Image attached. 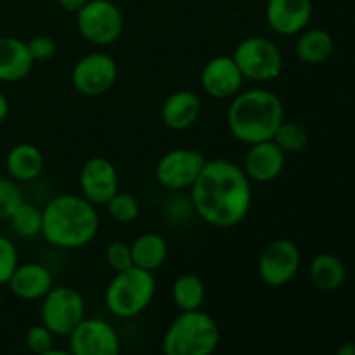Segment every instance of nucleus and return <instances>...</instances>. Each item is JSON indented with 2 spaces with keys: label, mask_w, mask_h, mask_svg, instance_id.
Listing matches in <instances>:
<instances>
[{
  "label": "nucleus",
  "mask_w": 355,
  "mask_h": 355,
  "mask_svg": "<svg viewBox=\"0 0 355 355\" xmlns=\"http://www.w3.org/2000/svg\"><path fill=\"white\" fill-rule=\"evenodd\" d=\"M252 180L227 158L207 159L191 187V203L201 220L218 229L241 224L252 208Z\"/></svg>",
  "instance_id": "obj_1"
},
{
  "label": "nucleus",
  "mask_w": 355,
  "mask_h": 355,
  "mask_svg": "<svg viewBox=\"0 0 355 355\" xmlns=\"http://www.w3.org/2000/svg\"><path fill=\"white\" fill-rule=\"evenodd\" d=\"M42 236L61 250H78L99 232L97 207L80 194H59L42 208Z\"/></svg>",
  "instance_id": "obj_2"
},
{
  "label": "nucleus",
  "mask_w": 355,
  "mask_h": 355,
  "mask_svg": "<svg viewBox=\"0 0 355 355\" xmlns=\"http://www.w3.org/2000/svg\"><path fill=\"white\" fill-rule=\"evenodd\" d=\"M283 120V101L267 89H250L236 94L227 110V125L232 137L248 146L272 139Z\"/></svg>",
  "instance_id": "obj_3"
},
{
  "label": "nucleus",
  "mask_w": 355,
  "mask_h": 355,
  "mask_svg": "<svg viewBox=\"0 0 355 355\" xmlns=\"http://www.w3.org/2000/svg\"><path fill=\"white\" fill-rule=\"evenodd\" d=\"M220 343V329L210 314L180 312L163 335L165 355H211Z\"/></svg>",
  "instance_id": "obj_4"
},
{
  "label": "nucleus",
  "mask_w": 355,
  "mask_h": 355,
  "mask_svg": "<svg viewBox=\"0 0 355 355\" xmlns=\"http://www.w3.org/2000/svg\"><path fill=\"white\" fill-rule=\"evenodd\" d=\"M156 295L155 274L132 266L114 274L104 293L106 307L114 318L134 319L151 305Z\"/></svg>",
  "instance_id": "obj_5"
},
{
  "label": "nucleus",
  "mask_w": 355,
  "mask_h": 355,
  "mask_svg": "<svg viewBox=\"0 0 355 355\" xmlns=\"http://www.w3.org/2000/svg\"><path fill=\"white\" fill-rule=\"evenodd\" d=\"M232 58L245 80L250 82H272L283 71V52L269 38H245L236 45Z\"/></svg>",
  "instance_id": "obj_6"
},
{
  "label": "nucleus",
  "mask_w": 355,
  "mask_h": 355,
  "mask_svg": "<svg viewBox=\"0 0 355 355\" xmlns=\"http://www.w3.org/2000/svg\"><path fill=\"white\" fill-rule=\"evenodd\" d=\"M40 318L54 336H69L85 319V300L75 288L52 286L42 298Z\"/></svg>",
  "instance_id": "obj_7"
},
{
  "label": "nucleus",
  "mask_w": 355,
  "mask_h": 355,
  "mask_svg": "<svg viewBox=\"0 0 355 355\" xmlns=\"http://www.w3.org/2000/svg\"><path fill=\"white\" fill-rule=\"evenodd\" d=\"M76 28L89 44L106 47L123 33V14L111 0H89L76 12Z\"/></svg>",
  "instance_id": "obj_8"
},
{
  "label": "nucleus",
  "mask_w": 355,
  "mask_h": 355,
  "mask_svg": "<svg viewBox=\"0 0 355 355\" xmlns=\"http://www.w3.org/2000/svg\"><path fill=\"white\" fill-rule=\"evenodd\" d=\"M205 163H207V158L198 149H170L156 163V180L159 182V186L168 191L191 189L200 177Z\"/></svg>",
  "instance_id": "obj_9"
},
{
  "label": "nucleus",
  "mask_w": 355,
  "mask_h": 355,
  "mask_svg": "<svg viewBox=\"0 0 355 355\" xmlns=\"http://www.w3.org/2000/svg\"><path fill=\"white\" fill-rule=\"evenodd\" d=\"M118 78V64L106 52H90L75 62L71 69L73 89L85 97L106 94Z\"/></svg>",
  "instance_id": "obj_10"
},
{
  "label": "nucleus",
  "mask_w": 355,
  "mask_h": 355,
  "mask_svg": "<svg viewBox=\"0 0 355 355\" xmlns=\"http://www.w3.org/2000/svg\"><path fill=\"white\" fill-rule=\"evenodd\" d=\"M300 263V248L291 239H274L260 253L259 276L270 288L286 286L297 277Z\"/></svg>",
  "instance_id": "obj_11"
},
{
  "label": "nucleus",
  "mask_w": 355,
  "mask_h": 355,
  "mask_svg": "<svg viewBox=\"0 0 355 355\" xmlns=\"http://www.w3.org/2000/svg\"><path fill=\"white\" fill-rule=\"evenodd\" d=\"M69 352L73 355H120V336L104 319L85 318L69 335Z\"/></svg>",
  "instance_id": "obj_12"
},
{
  "label": "nucleus",
  "mask_w": 355,
  "mask_h": 355,
  "mask_svg": "<svg viewBox=\"0 0 355 355\" xmlns=\"http://www.w3.org/2000/svg\"><path fill=\"white\" fill-rule=\"evenodd\" d=\"M78 184L82 196L94 207H106L107 201L120 191L116 166L103 156H94L83 163Z\"/></svg>",
  "instance_id": "obj_13"
},
{
  "label": "nucleus",
  "mask_w": 355,
  "mask_h": 355,
  "mask_svg": "<svg viewBox=\"0 0 355 355\" xmlns=\"http://www.w3.org/2000/svg\"><path fill=\"white\" fill-rule=\"evenodd\" d=\"M243 82L245 76L232 55H217L210 59L201 71L203 90L214 99H232L241 92Z\"/></svg>",
  "instance_id": "obj_14"
},
{
  "label": "nucleus",
  "mask_w": 355,
  "mask_h": 355,
  "mask_svg": "<svg viewBox=\"0 0 355 355\" xmlns=\"http://www.w3.org/2000/svg\"><path fill=\"white\" fill-rule=\"evenodd\" d=\"M266 19L270 30L281 37L298 35L312 19L311 0H269Z\"/></svg>",
  "instance_id": "obj_15"
},
{
  "label": "nucleus",
  "mask_w": 355,
  "mask_h": 355,
  "mask_svg": "<svg viewBox=\"0 0 355 355\" xmlns=\"http://www.w3.org/2000/svg\"><path fill=\"white\" fill-rule=\"evenodd\" d=\"M286 153L272 141H262L250 146L243 170L252 182L267 184L276 180L284 170Z\"/></svg>",
  "instance_id": "obj_16"
},
{
  "label": "nucleus",
  "mask_w": 355,
  "mask_h": 355,
  "mask_svg": "<svg viewBox=\"0 0 355 355\" xmlns=\"http://www.w3.org/2000/svg\"><path fill=\"white\" fill-rule=\"evenodd\" d=\"M12 295L21 300H42L54 286V277L49 267L38 262L19 263L7 283Z\"/></svg>",
  "instance_id": "obj_17"
},
{
  "label": "nucleus",
  "mask_w": 355,
  "mask_h": 355,
  "mask_svg": "<svg viewBox=\"0 0 355 355\" xmlns=\"http://www.w3.org/2000/svg\"><path fill=\"white\" fill-rule=\"evenodd\" d=\"M201 113V99L193 90H175L162 104V121L170 130L193 127Z\"/></svg>",
  "instance_id": "obj_18"
},
{
  "label": "nucleus",
  "mask_w": 355,
  "mask_h": 355,
  "mask_svg": "<svg viewBox=\"0 0 355 355\" xmlns=\"http://www.w3.org/2000/svg\"><path fill=\"white\" fill-rule=\"evenodd\" d=\"M33 64L26 42L16 37H0V82L14 83L26 78Z\"/></svg>",
  "instance_id": "obj_19"
},
{
  "label": "nucleus",
  "mask_w": 355,
  "mask_h": 355,
  "mask_svg": "<svg viewBox=\"0 0 355 355\" xmlns=\"http://www.w3.org/2000/svg\"><path fill=\"white\" fill-rule=\"evenodd\" d=\"M45 159L40 149L30 142L12 146L6 156V168L16 182H31L44 172Z\"/></svg>",
  "instance_id": "obj_20"
},
{
  "label": "nucleus",
  "mask_w": 355,
  "mask_h": 355,
  "mask_svg": "<svg viewBox=\"0 0 355 355\" xmlns=\"http://www.w3.org/2000/svg\"><path fill=\"white\" fill-rule=\"evenodd\" d=\"M130 250L134 267L149 270V272H155L159 267H163L168 257L166 239L158 232H142L134 239Z\"/></svg>",
  "instance_id": "obj_21"
},
{
  "label": "nucleus",
  "mask_w": 355,
  "mask_h": 355,
  "mask_svg": "<svg viewBox=\"0 0 355 355\" xmlns=\"http://www.w3.org/2000/svg\"><path fill=\"white\" fill-rule=\"evenodd\" d=\"M297 45H295V54L305 64H321L331 58L335 51V42L333 37L326 30L321 28H312L298 33Z\"/></svg>",
  "instance_id": "obj_22"
},
{
  "label": "nucleus",
  "mask_w": 355,
  "mask_h": 355,
  "mask_svg": "<svg viewBox=\"0 0 355 355\" xmlns=\"http://www.w3.org/2000/svg\"><path fill=\"white\" fill-rule=\"evenodd\" d=\"M309 276L315 288L322 291H336L343 286L347 277L345 266L333 253H319L312 259Z\"/></svg>",
  "instance_id": "obj_23"
},
{
  "label": "nucleus",
  "mask_w": 355,
  "mask_h": 355,
  "mask_svg": "<svg viewBox=\"0 0 355 355\" xmlns=\"http://www.w3.org/2000/svg\"><path fill=\"white\" fill-rule=\"evenodd\" d=\"M207 297V286L196 274H182L172 284V300L180 312L200 311Z\"/></svg>",
  "instance_id": "obj_24"
},
{
  "label": "nucleus",
  "mask_w": 355,
  "mask_h": 355,
  "mask_svg": "<svg viewBox=\"0 0 355 355\" xmlns=\"http://www.w3.org/2000/svg\"><path fill=\"white\" fill-rule=\"evenodd\" d=\"M42 220H44L42 208L28 201H23L9 218L12 231L24 239L37 238L38 234H42Z\"/></svg>",
  "instance_id": "obj_25"
},
{
  "label": "nucleus",
  "mask_w": 355,
  "mask_h": 355,
  "mask_svg": "<svg viewBox=\"0 0 355 355\" xmlns=\"http://www.w3.org/2000/svg\"><path fill=\"white\" fill-rule=\"evenodd\" d=\"M272 141L283 149L286 155H295V153H302L309 144V134L305 127H302L297 121H286L277 127L276 134H274Z\"/></svg>",
  "instance_id": "obj_26"
},
{
  "label": "nucleus",
  "mask_w": 355,
  "mask_h": 355,
  "mask_svg": "<svg viewBox=\"0 0 355 355\" xmlns=\"http://www.w3.org/2000/svg\"><path fill=\"white\" fill-rule=\"evenodd\" d=\"M107 211H110L111 218L120 224H130L141 214V205H139L137 198L132 196L130 193H121L118 191L110 201H107Z\"/></svg>",
  "instance_id": "obj_27"
},
{
  "label": "nucleus",
  "mask_w": 355,
  "mask_h": 355,
  "mask_svg": "<svg viewBox=\"0 0 355 355\" xmlns=\"http://www.w3.org/2000/svg\"><path fill=\"white\" fill-rule=\"evenodd\" d=\"M24 201L19 182L7 177H0V220H9L10 215Z\"/></svg>",
  "instance_id": "obj_28"
},
{
  "label": "nucleus",
  "mask_w": 355,
  "mask_h": 355,
  "mask_svg": "<svg viewBox=\"0 0 355 355\" xmlns=\"http://www.w3.org/2000/svg\"><path fill=\"white\" fill-rule=\"evenodd\" d=\"M17 266H19V253L16 245L6 236H0V286L9 283Z\"/></svg>",
  "instance_id": "obj_29"
},
{
  "label": "nucleus",
  "mask_w": 355,
  "mask_h": 355,
  "mask_svg": "<svg viewBox=\"0 0 355 355\" xmlns=\"http://www.w3.org/2000/svg\"><path fill=\"white\" fill-rule=\"evenodd\" d=\"M26 345L35 355H42L49 352L51 349H54V335H52L51 329L44 324H35L31 326L26 331Z\"/></svg>",
  "instance_id": "obj_30"
},
{
  "label": "nucleus",
  "mask_w": 355,
  "mask_h": 355,
  "mask_svg": "<svg viewBox=\"0 0 355 355\" xmlns=\"http://www.w3.org/2000/svg\"><path fill=\"white\" fill-rule=\"evenodd\" d=\"M106 262L111 270L121 272V270L130 269L132 263V250L130 245L123 241H113L106 248Z\"/></svg>",
  "instance_id": "obj_31"
},
{
  "label": "nucleus",
  "mask_w": 355,
  "mask_h": 355,
  "mask_svg": "<svg viewBox=\"0 0 355 355\" xmlns=\"http://www.w3.org/2000/svg\"><path fill=\"white\" fill-rule=\"evenodd\" d=\"M26 44L35 62L49 61V59L54 58L55 42L52 40L51 37H47V35H38V37H33L30 42H26Z\"/></svg>",
  "instance_id": "obj_32"
},
{
  "label": "nucleus",
  "mask_w": 355,
  "mask_h": 355,
  "mask_svg": "<svg viewBox=\"0 0 355 355\" xmlns=\"http://www.w3.org/2000/svg\"><path fill=\"white\" fill-rule=\"evenodd\" d=\"M58 2L64 10L76 14L87 2H89V0H58Z\"/></svg>",
  "instance_id": "obj_33"
},
{
  "label": "nucleus",
  "mask_w": 355,
  "mask_h": 355,
  "mask_svg": "<svg viewBox=\"0 0 355 355\" xmlns=\"http://www.w3.org/2000/svg\"><path fill=\"white\" fill-rule=\"evenodd\" d=\"M9 99L0 92V127H2V123L7 120V116H9Z\"/></svg>",
  "instance_id": "obj_34"
},
{
  "label": "nucleus",
  "mask_w": 355,
  "mask_h": 355,
  "mask_svg": "<svg viewBox=\"0 0 355 355\" xmlns=\"http://www.w3.org/2000/svg\"><path fill=\"white\" fill-rule=\"evenodd\" d=\"M335 355H355V343H345L336 350Z\"/></svg>",
  "instance_id": "obj_35"
},
{
  "label": "nucleus",
  "mask_w": 355,
  "mask_h": 355,
  "mask_svg": "<svg viewBox=\"0 0 355 355\" xmlns=\"http://www.w3.org/2000/svg\"><path fill=\"white\" fill-rule=\"evenodd\" d=\"M42 355H73L71 352H66V350H61V349H51L49 352L42 354Z\"/></svg>",
  "instance_id": "obj_36"
},
{
  "label": "nucleus",
  "mask_w": 355,
  "mask_h": 355,
  "mask_svg": "<svg viewBox=\"0 0 355 355\" xmlns=\"http://www.w3.org/2000/svg\"><path fill=\"white\" fill-rule=\"evenodd\" d=\"M0 305H2V295H0Z\"/></svg>",
  "instance_id": "obj_37"
}]
</instances>
